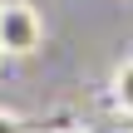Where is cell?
Here are the masks:
<instances>
[{"label":"cell","mask_w":133,"mask_h":133,"mask_svg":"<svg viewBox=\"0 0 133 133\" xmlns=\"http://www.w3.org/2000/svg\"><path fill=\"white\" fill-rule=\"evenodd\" d=\"M39 44H44V20H39V10H35L30 0L0 5V54L25 59V54H35Z\"/></svg>","instance_id":"cell-1"},{"label":"cell","mask_w":133,"mask_h":133,"mask_svg":"<svg viewBox=\"0 0 133 133\" xmlns=\"http://www.w3.org/2000/svg\"><path fill=\"white\" fill-rule=\"evenodd\" d=\"M109 104H114V114L133 118V54H128V59H118L114 74H109Z\"/></svg>","instance_id":"cell-2"},{"label":"cell","mask_w":133,"mask_h":133,"mask_svg":"<svg viewBox=\"0 0 133 133\" xmlns=\"http://www.w3.org/2000/svg\"><path fill=\"white\" fill-rule=\"evenodd\" d=\"M0 133H30V123H25L20 114H10V109H0Z\"/></svg>","instance_id":"cell-3"},{"label":"cell","mask_w":133,"mask_h":133,"mask_svg":"<svg viewBox=\"0 0 133 133\" xmlns=\"http://www.w3.org/2000/svg\"><path fill=\"white\" fill-rule=\"evenodd\" d=\"M64 133H89V128H64Z\"/></svg>","instance_id":"cell-4"},{"label":"cell","mask_w":133,"mask_h":133,"mask_svg":"<svg viewBox=\"0 0 133 133\" xmlns=\"http://www.w3.org/2000/svg\"><path fill=\"white\" fill-rule=\"evenodd\" d=\"M0 64H5V54H0Z\"/></svg>","instance_id":"cell-5"}]
</instances>
